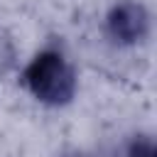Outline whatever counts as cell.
Segmentation results:
<instances>
[{"label":"cell","mask_w":157,"mask_h":157,"mask_svg":"<svg viewBox=\"0 0 157 157\" xmlns=\"http://www.w3.org/2000/svg\"><path fill=\"white\" fill-rule=\"evenodd\" d=\"M32 96L47 105H66L76 96V74L66 56L56 49L39 52L22 74Z\"/></svg>","instance_id":"6da1fadb"},{"label":"cell","mask_w":157,"mask_h":157,"mask_svg":"<svg viewBox=\"0 0 157 157\" xmlns=\"http://www.w3.org/2000/svg\"><path fill=\"white\" fill-rule=\"evenodd\" d=\"M105 32L113 42L130 47L137 44L147 37L150 32V12L142 2L135 0H123L115 2L110 7V12L105 15Z\"/></svg>","instance_id":"7a4b0ae2"},{"label":"cell","mask_w":157,"mask_h":157,"mask_svg":"<svg viewBox=\"0 0 157 157\" xmlns=\"http://www.w3.org/2000/svg\"><path fill=\"white\" fill-rule=\"evenodd\" d=\"M15 64V44L5 29H0V76H5Z\"/></svg>","instance_id":"3957f363"},{"label":"cell","mask_w":157,"mask_h":157,"mask_svg":"<svg viewBox=\"0 0 157 157\" xmlns=\"http://www.w3.org/2000/svg\"><path fill=\"white\" fill-rule=\"evenodd\" d=\"M128 157H157V152H155V142L150 140V137H135L132 140V145H130V150H128Z\"/></svg>","instance_id":"277c9868"}]
</instances>
